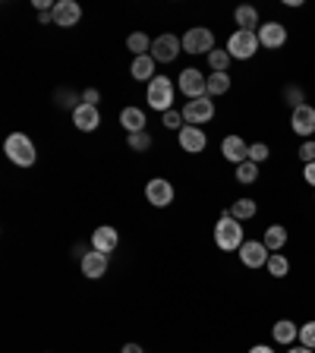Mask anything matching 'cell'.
<instances>
[{"instance_id": "obj_26", "label": "cell", "mask_w": 315, "mask_h": 353, "mask_svg": "<svg viewBox=\"0 0 315 353\" xmlns=\"http://www.w3.org/2000/svg\"><path fill=\"white\" fill-rule=\"evenodd\" d=\"M230 92V76L227 73H211L208 76V98H218Z\"/></svg>"}, {"instance_id": "obj_13", "label": "cell", "mask_w": 315, "mask_h": 353, "mask_svg": "<svg viewBox=\"0 0 315 353\" xmlns=\"http://www.w3.org/2000/svg\"><path fill=\"white\" fill-rule=\"evenodd\" d=\"M117 246H120V233H117V227H111V224L95 227V233H91V249H98V253L111 256Z\"/></svg>"}, {"instance_id": "obj_25", "label": "cell", "mask_w": 315, "mask_h": 353, "mask_svg": "<svg viewBox=\"0 0 315 353\" xmlns=\"http://www.w3.org/2000/svg\"><path fill=\"white\" fill-rule=\"evenodd\" d=\"M127 47L135 54V57H145V54L151 51V38L145 35V32H133V35L127 38Z\"/></svg>"}, {"instance_id": "obj_11", "label": "cell", "mask_w": 315, "mask_h": 353, "mask_svg": "<svg viewBox=\"0 0 315 353\" xmlns=\"http://www.w3.org/2000/svg\"><path fill=\"white\" fill-rule=\"evenodd\" d=\"M79 19H83V7H79L76 0H57V3H54V25L73 29Z\"/></svg>"}, {"instance_id": "obj_4", "label": "cell", "mask_w": 315, "mask_h": 353, "mask_svg": "<svg viewBox=\"0 0 315 353\" xmlns=\"http://www.w3.org/2000/svg\"><path fill=\"white\" fill-rule=\"evenodd\" d=\"M173 83L167 79V76H155L149 83V107L151 111H161V114H167V111H173Z\"/></svg>"}, {"instance_id": "obj_2", "label": "cell", "mask_w": 315, "mask_h": 353, "mask_svg": "<svg viewBox=\"0 0 315 353\" xmlns=\"http://www.w3.org/2000/svg\"><path fill=\"white\" fill-rule=\"evenodd\" d=\"M215 243H218L224 253H233V249L243 246V224L230 215H221L218 224H215Z\"/></svg>"}, {"instance_id": "obj_3", "label": "cell", "mask_w": 315, "mask_h": 353, "mask_svg": "<svg viewBox=\"0 0 315 353\" xmlns=\"http://www.w3.org/2000/svg\"><path fill=\"white\" fill-rule=\"evenodd\" d=\"M259 35L255 32H233L230 38H227V54H230L233 61H252L255 54H259Z\"/></svg>"}, {"instance_id": "obj_20", "label": "cell", "mask_w": 315, "mask_h": 353, "mask_svg": "<svg viewBox=\"0 0 315 353\" xmlns=\"http://www.w3.org/2000/svg\"><path fill=\"white\" fill-rule=\"evenodd\" d=\"M155 57L151 54H145V57H133V67H129V73H133L135 83H151L155 79Z\"/></svg>"}, {"instance_id": "obj_22", "label": "cell", "mask_w": 315, "mask_h": 353, "mask_svg": "<svg viewBox=\"0 0 315 353\" xmlns=\"http://www.w3.org/2000/svg\"><path fill=\"white\" fill-rule=\"evenodd\" d=\"M262 243L268 246V253H281V249L287 246V227H284V224H271V227H265Z\"/></svg>"}, {"instance_id": "obj_8", "label": "cell", "mask_w": 315, "mask_h": 353, "mask_svg": "<svg viewBox=\"0 0 315 353\" xmlns=\"http://www.w3.org/2000/svg\"><path fill=\"white\" fill-rule=\"evenodd\" d=\"M180 92L193 101V98H202V95H208V76H202L195 67H189V69H183L180 73Z\"/></svg>"}, {"instance_id": "obj_10", "label": "cell", "mask_w": 315, "mask_h": 353, "mask_svg": "<svg viewBox=\"0 0 315 353\" xmlns=\"http://www.w3.org/2000/svg\"><path fill=\"white\" fill-rule=\"evenodd\" d=\"M255 35H259V45L268 47V51H278V47L287 45V25L284 23H265V25H259Z\"/></svg>"}, {"instance_id": "obj_32", "label": "cell", "mask_w": 315, "mask_h": 353, "mask_svg": "<svg viewBox=\"0 0 315 353\" xmlns=\"http://www.w3.org/2000/svg\"><path fill=\"white\" fill-rule=\"evenodd\" d=\"M300 344L309 347V350H315V322L300 325Z\"/></svg>"}, {"instance_id": "obj_30", "label": "cell", "mask_w": 315, "mask_h": 353, "mask_svg": "<svg viewBox=\"0 0 315 353\" xmlns=\"http://www.w3.org/2000/svg\"><path fill=\"white\" fill-rule=\"evenodd\" d=\"M271 158V149L265 142H252L249 145V161L252 164H262V161H268Z\"/></svg>"}, {"instance_id": "obj_37", "label": "cell", "mask_w": 315, "mask_h": 353, "mask_svg": "<svg viewBox=\"0 0 315 353\" xmlns=\"http://www.w3.org/2000/svg\"><path fill=\"white\" fill-rule=\"evenodd\" d=\"M61 107H73V111H76V107H79V98H76L73 92H69V95H63V92H61Z\"/></svg>"}, {"instance_id": "obj_17", "label": "cell", "mask_w": 315, "mask_h": 353, "mask_svg": "<svg viewBox=\"0 0 315 353\" xmlns=\"http://www.w3.org/2000/svg\"><path fill=\"white\" fill-rule=\"evenodd\" d=\"M79 268H83V275H85L89 281L105 278V275H107V256H105V253H98V249H91L89 256L79 262Z\"/></svg>"}, {"instance_id": "obj_41", "label": "cell", "mask_w": 315, "mask_h": 353, "mask_svg": "<svg viewBox=\"0 0 315 353\" xmlns=\"http://www.w3.org/2000/svg\"><path fill=\"white\" fill-rule=\"evenodd\" d=\"M123 353H145V350L139 344H127V347H123Z\"/></svg>"}, {"instance_id": "obj_1", "label": "cell", "mask_w": 315, "mask_h": 353, "mask_svg": "<svg viewBox=\"0 0 315 353\" xmlns=\"http://www.w3.org/2000/svg\"><path fill=\"white\" fill-rule=\"evenodd\" d=\"M3 151H7V158L13 161L16 167H32L35 164V142H32L25 133H10L7 142H3Z\"/></svg>"}, {"instance_id": "obj_39", "label": "cell", "mask_w": 315, "mask_h": 353, "mask_svg": "<svg viewBox=\"0 0 315 353\" xmlns=\"http://www.w3.org/2000/svg\"><path fill=\"white\" fill-rule=\"evenodd\" d=\"M38 23H41V25L54 23V10H45V13H38Z\"/></svg>"}, {"instance_id": "obj_21", "label": "cell", "mask_w": 315, "mask_h": 353, "mask_svg": "<svg viewBox=\"0 0 315 353\" xmlns=\"http://www.w3.org/2000/svg\"><path fill=\"white\" fill-rule=\"evenodd\" d=\"M271 338L278 341V344H284V347H290L293 341L300 338V328L290 322V319H281V322H274V328H271Z\"/></svg>"}, {"instance_id": "obj_29", "label": "cell", "mask_w": 315, "mask_h": 353, "mask_svg": "<svg viewBox=\"0 0 315 353\" xmlns=\"http://www.w3.org/2000/svg\"><path fill=\"white\" fill-rule=\"evenodd\" d=\"M237 180L240 183H255L259 180V164H252V161H243V164H237Z\"/></svg>"}, {"instance_id": "obj_31", "label": "cell", "mask_w": 315, "mask_h": 353, "mask_svg": "<svg viewBox=\"0 0 315 353\" xmlns=\"http://www.w3.org/2000/svg\"><path fill=\"white\" fill-rule=\"evenodd\" d=\"M127 142H129V149L133 151H149L151 149V136L149 133H133Z\"/></svg>"}, {"instance_id": "obj_34", "label": "cell", "mask_w": 315, "mask_h": 353, "mask_svg": "<svg viewBox=\"0 0 315 353\" xmlns=\"http://www.w3.org/2000/svg\"><path fill=\"white\" fill-rule=\"evenodd\" d=\"M161 120H164V127L167 129H183V111H167V114H161Z\"/></svg>"}, {"instance_id": "obj_9", "label": "cell", "mask_w": 315, "mask_h": 353, "mask_svg": "<svg viewBox=\"0 0 315 353\" xmlns=\"http://www.w3.org/2000/svg\"><path fill=\"white\" fill-rule=\"evenodd\" d=\"M268 259H271V253L262 240H246L240 246V262L246 265V268H265Z\"/></svg>"}, {"instance_id": "obj_36", "label": "cell", "mask_w": 315, "mask_h": 353, "mask_svg": "<svg viewBox=\"0 0 315 353\" xmlns=\"http://www.w3.org/2000/svg\"><path fill=\"white\" fill-rule=\"evenodd\" d=\"M98 101H101L98 89H85V92H83V105H95V107H98Z\"/></svg>"}, {"instance_id": "obj_27", "label": "cell", "mask_w": 315, "mask_h": 353, "mask_svg": "<svg viewBox=\"0 0 315 353\" xmlns=\"http://www.w3.org/2000/svg\"><path fill=\"white\" fill-rule=\"evenodd\" d=\"M268 275L271 278H287V271H290V262H287V256H281V253H271V259H268Z\"/></svg>"}, {"instance_id": "obj_40", "label": "cell", "mask_w": 315, "mask_h": 353, "mask_svg": "<svg viewBox=\"0 0 315 353\" xmlns=\"http://www.w3.org/2000/svg\"><path fill=\"white\" fill-rule=\"evenodd\" d=\"M249 353H274V350H271L268 344H255V347H252V350H249Z\"/></svg>"}, {"instance_id": "obj_14", "label": "cell", "mask_w": 315, "mask_h": 353, "mask_svg": "<svg viewBox=\"0 0 315 353\" xmlns=\"http://www.w3.org/2000/svg\"><path fill=\"white\" fill-rule=\"evenodd\" d=\"M290 127L296 136H315V107L303 105L290 114Z\"/></svg>"}, {"instance_id": "obj_24", "label": "cell", "mask_w": 315, "mask_h": 353, "mask_svg": "<svg viewBox=\"0 0 315 353\" xmlns=\"http://www.w3.org/2000/svg\"><path fill=\"white\" fill-rule=\"evenodd\" d=\"M237 25L240 32H259V10L255 7H237Z\"/></svg>"}, {"instance_id": "obj_12", "label": "cell", "mask_w": 315, "mask_h": 353, "mask_svg": "<svg viewBox=\"0 0 315 353\" xmlns=\"http://www.w3.org/2000/svg\"><path fill=\"white\" fill-rule=\"evenodd\" d=\"M145 195H149V202L155 205V208H167V205L173 202V186L171 180H164V177H155V180H149V186H145Z\"/></svg>"}, {"instance_id": "obj_38", "label": "cell", "mask_w": 315, "mask_h": 353, "mask_svg": "<svg viewBox=\"0 0 315 353\" xmlns=\"http://www.w3.org/2000/svg\"><path fill=\"white\" fill-rule=\"evenodd\" d=\"M303 177H306V183L315 189V161H312V164H306V167H303Z\"/></svg>"}, {"instance_id": "obj_28", "label": "cell", "mask_w": 315, "mask_h": 353, "mask_svg": "<svg viewBox=\"0 0 315 353\" xmlns=\"http://www.w3.org/2000/svg\"><path fill=\"white\" fill-rule=\"evenodd\" d=\"M230 54H227V47L224 51H218V47H215V51L208 54V63H211V73H227V67H230Z\"/></svg>"}, {"instance_id": "obj_19", "label": "cell", "mask_w": 315, "mask_h": 353, "mask_svg": "<svg viewBox=\"0 0 315 353\" xmlns=\"http://www.w3.org/2000/svg\"><path fill=\"white\" fill-rule=\"evenodd\" d=\"M120 127L127 129L129 136H133V133H145V127H149L145 111H139V107H123V111H120Z\"/></svg>"}, {"instance_id": "obj_15", "label": "cell", "mask_w": 315, "mask_h": 353, "mask_svg": "<svg viewBox=\"0 0 315 353\" xmlns=\"http://www.w3.org/2000/svg\"><path fill=\"white\" fill-rule=\"evenodd\" d=\"M73 123H76V129H83V133H95V129L101 127V114H98L95 105H79L73 111Z\"/></svg>"}, {"instance_id": "obj_5", "label": "cell", "mask_w": 315, "mask_h": 353, "mask_svg": "<svg viewBox=\"0 0 315 353\" xmlns=\"http://www.w3.org/2000/svg\"><path fill=\"white\" fill-rule=\"evenodd\" d=\"M211 117H215V101H211L208 95L193 98V101H186V107H183L186 127H202V123H208Z\"/></svg>"}, {"instance_id": "obj_35", "label": "cell", "mask_w": 315, "mask_h": 353, "mask_svg": "<svg viewBox=\"0 0 315 353\" xmlns=\"http://www.w3.org/2000/svg\"><path fill=\"white\" fill-rule=\"evenodd\" d=\"M296 155H300L303 164H312V161H315V139H306V142L300 145V151H296Z\"/></svg>"}, {"instance_id": "obj_7", "label": "cell", "mask_w": 315, "mask_h": 353, "mask_svg": "<svg viewBox=\"0 0 315 353\" xmlns=\"http://www.w3.org/2000/svg\"><path fill=\"white\" fill-rule=\"evenodd\" d=\"M180 54H183V38H177V35H158L151 41V57L158 63H173Z\"/></svg>"}, {"instance_id": "obj_23", "label": "cell", "mask_w": 315, "mask_h": 353, "mask_svg": "<svg viewBox=\"0 0 315 353\" xmlns=\"http://www.w3.org/2000/svg\"><path fill=\"white\" fill-rule=\"evenodd\" d=\"M227 215L237 221H249L259 215V205H255V199H237V202H230V208H227Z\"/></svg>"}, {"instance_id": "obj_6", "label": "cell", "mask_w": 315, "mask_h": 353, "mask_svg": "<svg viewBox=\"0 0 315 353\" xmlns=\"http://www.w3.org/2000/svg\"><path fill=\"white\" fill-rule=\"evenodd\" d=\"M215 51V32L205 25H195L183 35V54H211Z\"/></svg>"}, {"instance_id": "obj_16", "label": "cell", "mask_w": 315, "mask_h": 353, "mask_svg": "<svg viewBox=\"0 0 315 353\" xmlns=\"http://www.w3.org/2000/svg\"><path fill=\"white\" fill-rule=\"evenodd\" d=\"M177 139H180V149L189 151V155H199V151H205V145H208V136L199 127H183Z\"/></svg>"}, {"instance_id": "obj_33", "label": "cell", "mask_w": 315, "mask_h": 353, "mask_svg": "<svg viewBox=\"0 0 315 353\" xmlns=\"http://www.w3.org/2000/svg\"><path fill=\"white\" fill-rule=\"evenodd\" d=\"M284 98H287V105L296 111V107H303V98H306V95H303V89H296V85H287V89H284Z\"/></svg>"}, {"instance_id": "obj_18", "label": "cell", "mask_w": 315, "mask_h": 353, "mask_svg": "<svg viewBox=\"0 0 315 353\" xmlns=\"http://www.w3.org/2000/svg\"><path fill=\"white\" fill-rule=\"evenodd\" d=\"M221 151H224V158L233 161V164H243V161H249V145L243 142L240 136H227L224 142H221Z\"/></svg>"}, {"instance_id": "obj_42", "label": "cell", "mask_w": 315, "mask_h": 353, "mask_svg": "<svg viewBox=\"0 0 315 353\" xmlns=\"http://www.w3.org/2000/svg\"><path fill=\"white\" fill-rule=\"evenodd\" d=\"M287 353H312V350H309V347H303V344H300V347H290V350H287Z\"/></svg>"}]
</instances>
